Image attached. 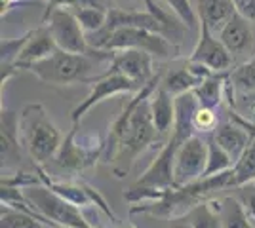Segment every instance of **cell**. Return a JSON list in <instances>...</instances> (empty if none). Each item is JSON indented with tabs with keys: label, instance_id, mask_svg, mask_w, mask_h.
<instances>
[{
	"label": "cell",
	"instance_id": "obj_1",
	"mask_svg": "<svg viewBox=\"0 0 255 228\" xmlns=\"http://www.w3.org/2000/svg\"><path fill=\"white\" fill-rule=\"evenodd\" d=\"M160 80L162 76L156 75L149 84L135 91L133 99L124 107L109 130L103 158L113 163L117 177H124L139 154L160 137L150 112V95L158 87Z\"/></svg>",
	"mask_w": 255,
	"mask_h": 228
},
{
	"label": "cell",
	"instance_id": "obj_2",
	"mask_svg": "<svg viewBox=\"0 0 255 228\" xmlns=\"http://www.w3.org/2000/svg\"><path fill=\"white\" fill-rule=\"evenodd\" d=\"M115 57L113 50H97L92 48L88 54H73L65 50H55L50 57H46L40 63H34L29 69L36 78H40L46 84L55 86H69L78 82H92V73L97 63H111Z\"/></svg>",
	"mask_w": 255,
	"mask_h": 228
},
{
	"label": "cell",
	"instance_id": "obj_3",
	"mask_svg": "<svg viewBox=\"0 0 255 228\" xmlns=\"http://www.w3.org/2000/svg\"><path fill=\"white\" fill-rule=\"evenodd\" d=\"M63 135L40 103L27 105L19 114V143L38 165L55 158Z\"/></svg>",
	"mask_w": 255,
	"mask_h": 228
},
{
	"label": "cell",
	"instance_id": "obj_4",
	"mask_svg": "<svg viewBox=\"0 0 255 228\" xmlns=\"http://www.w3.org/2000/svg\"><path fill=\"white\" fill-rule=\"evenodd\" d=\"M23 196L27 200V206L31 207L34 215L42 219L48 225H59L67 228H92L94 225L84 217L80 207L65 200L48 185H31L21 188Z\"/></svg>",
	"mask_w": 255,
	"mask_h": 228
},
{
	"label": "cell",
	"instance_id": "obj_5",
	"mask_svg": "<svg viewBox=\"0 0 255 228\" xmlns=\"http://www.w3.org/2000/svg\"><path fill=\"white\" fill-rule=\"evenodd\" d=\"M105 50H143L149 52L152 57L168 59L175 54V46L166 38V34L154 33L149 29H139V27H118L115 29L109 42L105 44Z\"/></svg>",
	"mask_w": 255,
	"mask_h": 228
},
{
	"label": "cell",
	"instance_id": "obj_6",
	"mask_svg": "<svg viewBox=\"0 0 255 228\" xmlns=\"http://www.w3.org/2000/svg\"><path fill=\"white\" fill-rule=\"evenodd\" d=\"M44 23L48 25L59 50L73 54H88L92 50V46L88 44L86 31L76 19L75 11H71L69 8H53L46 11Z\"/></svg>",
	"mask_w": 255,
	"mask_h": 228
},
{
	"label": "cell",
	"instance_id": "obj_7",
	"mask_svg": "<svg viewBox=\"0 0 255 228\" xmlns=\"http://www.w3.org/2000/svg\"><path fill=\"white\" fill-rule=\"evenodd\" d=\"M206 163H208V137L194 133L175 152V160H173L175 188L202 179Z\"/></svg>",
	"mask_w": 255,
	"mask_h": 228
},
{
	"label": "cell",
	"instance_id": "obj_8",
	"mask_svg": "<svg viewBox=\"0 0 255 228\" xmlns=\"http://www.w3.org/2000/svg\"><path fill=\"white\" fill-rule=\"evenodd\" d=\"M139 89H141V87H139L135 82H131L128 76L120 75V73H117V71L107 69L103 75L96 76V78L92 80V89H90V93H88V95L76 105L75 109H73V112H71V120H73V124L78 126L80 120L84 118L86 114L94 109L96 105L103 103L105 99L120 95V93L139 91Z\"/></svg>",
	"mask_w": 255,
	"mask_h": 228
},
{
	"label": "cell",
	"instance_id": "obj_9",
	"mask_svg": "<svg viewBox=\"0 0 255 228\" xmlns=\"http://www.w3.org/2000/svg\"><path fill=\"white\" fill-rule=\"evenodd\" d=\"M76 133H78V126L73 124V130L69 131V135L63 139L59 151L55 154V163L61 167V169H69V171H82L86 167L94 165L97 162V158L103 156V147L105 143L94 141L84 143L76 139Z\"/></svg>",
	"mask_w": 255,
	"mask_h": 228
},
{
	"label": "cell",
	"instance_id": "obj_10",
	"mask_svg": "<svg viewBox=\"0 0 255 228\" xmlns=\"http://www.w3.org/2000/svg\"><path fill=\"white\" fill-rule=\"evenodd\" d=\"M189 59L206 65L212 73H229L233 67V54L206 25H200V36Z\"/></svg>",
	"mask_w": 255,
	"mask_h": 228
},
{
	"label": "cell",
	"instance_id": "obj_11",
	"mask_svg": "<svg viewBox=\"0 0 255 228\" xmlns=\"http://www.w3.org/2000/svg\"><path fill=\"white\" fill-rule=\"evenodd\" d=\"M152 63H154V57L149 52H143V50H118V52H115L113 61L109 63V69L128 76L131 82H135L139 87H143L156 76L154 71H152Z\"/></svg>",
	"mask_w": 255,
	"mask_h": 228
},
{
	"label": "cell",
	"instance_id": "obj_12",
	"mask_svg": "<svg viewBox=\"0 0 255 228\" xmlns=\"http://www.w3.org/2000/svg\"><path fill=\"white\" fill-rule=\"evenodd\" d=\"M40 175H42V181L44 185H48L52 190H55L57 194H61L65 200H69L71 204H75L78 207H86V206H96L99 207L103 213H105L107 217L111 219L113 223L117 221L115 219V213H113V209L107 206L105 198L97 192L96 188H92L90 185H86V183H65V181H52V179H48V175L44 173L42 169H40Z\"/></svg>",
	"mask_w": 255,
	"mask_h": 228
},
{
	"label": "cell",
	"instance_id": "obj_13",
	"mask_svg": "<svg viewBox=\"0 0 255 228\" xmlns=\"http://www.w3.org/2000/svg\"><path fill=\"white\" fill-rule=\"evenodd\" d=\"M212 75L213 73L206 65L189 59L183 67L170 71L168 75L160 80V84L166 87L173 97H177L181 93L192 91L202 80H206L208 76H212Z\"/></svg>",
	"mask_w": 255,
	"mask_h": 228
},
{
	"label": "cell",
	"instance_id": "obj_14",
	"mask_svg": "<svg viewBox=\"0 0 255 228\" xmlns=\"http://www.w3.org/2000/svg\"><path fill=\"white\" fill-rule=\"evenodd\" d=\"M55 50H57V44L53 40L48 25L44 23L42 27L27 33V42L23 46L15 65L17 69H31L34 63H40L46 57H50Z\"/></svg>",
	"mask_w": 255,
	"mask_h": 228
},
{
	"label": "cell",
	"instance_id": "obj_15",
	"mask_svg": "<svg viewBox=\"0 0 255 228\" xmlns=\"http://www.w3.org/2000/svg\"><path fill=\"white\" fill-rule=\"evenodd\" d=\"M212 135H213V139L233 156L234 162H236L238 156L248 149V145L254 141V135L246 130L244 126H240L236 120L231 118V116L227 120H223V122H219L217 130L213 131Z\"/></svg>",
	"mask_w": 255,
	"mask_h": 228
},
{
	"label": "cell",
	"instance_id": "obj_16",
	"mask_svg": "<svg viewBox=\"0 0 255 228\" xmlns=\"http://www.w3.org/2000/svg\"><path fill=\"white\" fill-rule=\"evenodd\" d=\"M219 38L233 55L244 54L254 44V33L250 29V21L238 11H234L233 17L221 27Z\"/></svg>",
	"mask_w": 255,
	"mask_h": 228
},
{
	"label": "cell",
	"instance_id": "obj_17",
	"mask_svg": "<svg viewBox=\"0 0 255 228\" xmlns=\"http://www.w3.org/2000/svg\"><path fill=\"white\" fill-rule=\"evenodd\" d=\"M150 112L160 137L171 133L175 122V97L162 84H158V87L150 95Z\"/></svg>",
	"mask_w": 255,
	"mask_h": 228
},
{
	"label": "cell",
	"instance_id": "obj_18",
	"mask_svg": "<svg viewBox=\"0 0 255 228\" xmlns=\"http://www.w3.org/2000/svg\"><path fill=\"white\" fill-rule=\"evenodd\" d=\"M196 8H198L200 25H206L213 33H219L221 27L236 11L234 0H198Z\"/></svg>",
	"mask_w": 255,
	"mask_h": 228
},
{
	"label": "cell",
	"instance_id": "obj_19",
	"mask_svg": "<svg viewBox=\"0 0 255 228\" xmlns=\"http://www.w3.org/2000/svg\"><path fill=\"white\" fill-rule=\"evenodd\" d=\"M227 82H229V73H213L194 87L192 91L198 99L200 107L217 109L227 97Z\"/></svg>",
	"mask_w": 255,
	"mask_h": 228
},
{
	"label": "cell",
	"instance_id": "obj_20",
	"mask_svg": "<svg viewBox=\"0 0 255 228\" xmlns=\"http://www.w3.org/2000/svg\"><path fill=\"white\" fill-rule=\"evenodd\" d=\"M46 225L48 223H44L38 215H34L27 204L23 207L2 204V209H0V228H46Z\"/></svg>",
	"mask_w": 255,
	"mask_h": 228
},
{
	"label": "cell",
	"instance_id": "obj_21",
	"mask_svg": "<svg viewBox=\"0 0 255 228\" xmlns=\"http://www.w3.org/2000/svg\"><path fill=\"white\" fill-rule=\"evenodd\" d=\"M219 217L223 223V228H255L252 225V213L246 209L236 198H223L219 202H213Z\"/></svg>",
	"mask_w": 255,
	"mask_h": 228
},
{
	"label": "cell",
	"instance_id": "obj_22",
	"mask_svg": "<svg viewBox=\"0 0 255 228\" xmlns=\"http://www.w3.org/2000/svg\"><path fill=\"white\" fill-rule=\"evenodd\" d=\"M250 183H255V137L231 167L233 188H240V186H246Z\"/></svg>",
	"mask_w": 255,
	"mask_h": 228
},
{
	"label": "cell",
	"instance_id": "obj_23",
	"mask_svg": "<svg viewBox=\"0 0 255 228\" xmlns=\"http://www.w3.org/2000/svg\"><path fill=\"white\" fill-rule=\"evenodd\" d=\"M206 137H208V163H206L204 177H212V175L231 171V167L234 165L233 156L213 139V135H206Z\"/></svg>",
	"mask_w": 255,
	"mask_h": 228
},
{
	"label": "cell",
	"instance_id": "obj_24",
	"mask_svg": "<svg viewBox=\"0 0 255 228\" xmlns=\"http://www.w3.org/2000/svg\"><path fill=\"white\" fill-rule=\"evenodd\" d=\"M192 228H223L219 211L213 202H200L185 215Z\"/></svg>",
	"mask_w": 255,
	"mask_h": 228
},
{
	"label": "cell",
	"instance_id": "obj_25",
	"mask_svg": "<svg viewBox=\"0 0 255 228\" xmlns=\"http://www.w3.org/2000/svg\"><path fill=\"white\" fill-rule=\"evenodd\" d=\"M229 87L240 93L255 91V57L229 71Z\"/></svg>",
	"mask_w": 255,
	"mask_h": 228
},
{
	"label": "cell",
	"instance_id": "obj_26",
	"mask_svg": "<svg viewBox=\"0 0 255 228\" xmlns=\"http://www.w3.org/2000/svg\"><path fill=\"white\" fill-rule=\"evenodd\" d=\"M76 19L80 21L82 29L88 34L97 33L105 27L107 17H109V10L101 8L99 4H90V6H82V8H76L75 10Z\"/></svg>",
	"mask_w": 255,
	"mask_h": 228
},
{
	"label": "cell",
	"instance_id": "obj_27",
	"mask_svg": "<svg viewBox=\"0 0 255 228\" xmlns=\"http://www.w3.org/2000/svg\"><path fill=\"white\" fill-rule=\"evenodd\" d=\"M227 103H229V109L233 112H236L238 116H242L248 122L255 124V91L240 93V91L231 89L229 82H227Z\"/></svg>",
	"mask_w": 255,
	"mask_h": 228
},
{
	"label": "cell",
	"instance_id": "obj_28",
	"mask_svg": "<svg viewBox=\"0 0 255 228\" xmlns=\"http://www.w3.org/2000/svg\"><path fill=\"white\" fill-rule=\"evenodd\" d=\"M194 130L200 135H212L213 131L219 126V116H217V109H208V107H198L194 112Z\"/></svg>",
	"mask_w": 255,
	"mask_h": 228
},
{
	"label": "cell",
	"instance_id": "obj_29",
	"mask_svg": "<svg viewBox=\"0 0 255 228\" xmlns=\"http://www.w3.org/2000/svg\"><path fill=\"white\" fill-rule=\"evenodd\" d=\"M27 42V34L19 38H2V67H17L15 61L21 54L23 46Z\"/></svg>",
	"mask_w": 255,
	"mask_h": 228
},
{
	"label": "cell",
	"instance_id": "obj_30",
	"mask_svg": "<svg viewBox=\"0 0 255 228\" xmlns=\"http://www.w3.org/2000/svg\"><path fill=\"white\" fill-rule=\"evenodd\" d=\"M166 4L170 6L173 13L185 23L189 29L196 27V11L192 10L191 0H166Z\"/></svg>",
	"mask_w": 255,
	"mask_h": 228
},
{
	"label": "cell",
	"instance_id": "obj_31",
	"mask_svg": "<svg viewBox=\"0 0 255 228\" xmlns=\"http://www.w3.org/2000/svg\"><path fill=\"white\" fill-rule=\"evenodd\" d=\"M96 4V0H50L46 11L53 10V8H82V6H90Z\"/></svg>",
	"mask_w": 255,
	"mask_h": 228
},
{
	"label": "cell",
	"instance_id": "obj_32",
	"mask_svg": "<svg viewBox=\"0 0 255 228\" xmlns=\"http://www.w3.org/2000/svg\"><path fill=\"white\" fill-rule=\"evenodd\" d=\"M234 6L248 21H255V0H234Z\"/></svg>",
	"mask_w": 255,
	"mask_h": 228
},
{
	"label": "cell",
	"instance_id": "obj_33",
	"mask_svg": "<svg viewBox=\"0 0 255 228\" xmlns=\"http://www.w3.org/2000/svg\"><path fill=\"white\" fill-rule=\"evenodd\" d=\"M143 2H145V8H147V11L154 13V15H158L162 21H166L168 25H170V17H168V13L162 10V8H158V4H156L154 0H143Z\"/></svg>",
	"mask_w": 255,
	"mask_h": 228
},
{
	"label": "cell",
	"instance_id": "obj_34",
	"mask_svg": "<svg viewBox=\"0 0 255 228\" xmlns=\"http://www.w3.org/2000/svg\"><path fill=\"white\" fill-rule=\"evenodd\" d=\"M160 228H192V227L191 223H189V219L185 217V215H181V217H168V223L162 225Z\"/></svg>",
	"mask_w": 255,
	"mask_h": 228
},
{
	"label": "cell",
	"instance_id": "obj_35",
	"mask_svg": "<svg viewBox=\"0 0 255 228\" xmlns=\"http://www.w3.org/2000/svg\"><path fill=\"white\" fill-rule=\"evenodd\" d=\"M248 209H250V213H252V217L255 219V194L250 198V204H248Z\"/></svg>",
	"mask_w": 255,
	"mask_h": 228
},
{
	"label": "cell",
	"instance_id": "obj_36",
	"mask_svg": "<svg viewBox=\"0 0 255 228\" xmlns=\"http://www.w3.org/2000/svg\"><path fill=\"white\" fill-rule=\"evenodd\" d=\"M115 228H137V227H133V225H117Z\"/></svg>",
	"mask_w": 255,
	"mask_h": 228
},
{
	"label": "cell",
	"instance_id": "obj_37",
	"mask_svg": "<svg viewBox=\"0 0 255 228\" xmlns=\"http://www.w3.org/2000/svg\"><path fill=\"white\" fill-rule=\"evenodd\" d=\"M46 228H67V227H59V225H46Z\"/></svg>",
	"mask_w": 255,
	"mask_h": 228
},
{
	"label": "cell",
	"instance_id": "obj_38",
	"mask_svg": "<svg viewBox=\"0 0 255 228\" xmlns=\"http://www.w3.org/2000/svg\"><path fill=\"white\" fill-rule=\"evenodd\" d=\"M92 228H96V227H92Z\"/></svg>",
	"mask_w": 255,
	"mask_h": 228
},
{
	"label": "cell",
	"instance_id": "obj_39",
	"mask_svg": "<svg viewBox=\"0 0 255 228\" xmlns=\"http://www.w3.org/2000/svg\"><path fill=\"white\" fill-rule=\"evenodd\" d=\"M48 2H50V0H48Z\"/></svg>",
	"mask_w": 255,
	"mask_h": 228
},
{
	"label": "cell",
	"instance_id": "obj_40",
	"mask_svg": "<svg viewBox=\"0 0 255 228\" xmlns=\"http://www.w3.org/2000/svg\"><path fill=\"white\" fill-rule=\"evenodd\" d=\"M254 185H255V183H254Z\"/></svg>",
	"mask_w": 255,
	"mask_h": 228
}]
</instances>
